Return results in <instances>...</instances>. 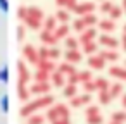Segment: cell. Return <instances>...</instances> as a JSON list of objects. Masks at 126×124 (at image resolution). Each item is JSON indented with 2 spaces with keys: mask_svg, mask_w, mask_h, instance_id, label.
<instances>
[{
  "mask_svg": "<svg viewBox=\"0 0 126 124\" xmlns=\"http://www.w3.org/2000/svg\"><path fill=\"white\" fill-rule=\"evenodd\" d=\"M17 95H19V100L23 103L30 102V96H31V91L28 86H23V84H17Z\"/></svg>",
  "mask_w": 126,
  "mask_h": 124,
  "instance_id": "d4e9b609",
  "label": "cell"
},
{
  "mask_svg": "<svg viewBox=\"0 0 126 124\" xmlns=\"http://www.w3.org/2000/svg\"><path fill=\"white\" fill-rule=\"evenodd\" d=\"M93 40H97V28H86L83 33H79V38H78L79 45H85Z\"/></svg>",
  "mask_w": 126,
  "mask_h": 124,
  "instance_id": "8fae6325",
  "label": "cell"
},
{
  "mask_svg": "<svg viewBox=\"0 0 126 124\" xmlns=\"http://www.w3.org/2000/svg\"><path fill=\"white\" fill-rule=\"evenodd\" d=\"M124 67H126V60H124Z\"/></svg>",
  "mask_w": 126,
  "mask_h": 124,
  "instance_id": "91938a15",
  "label": "cell"
},
{
  "mask_svg": "<svg viewBox=\"0 0 126 124\" xmlns=\"http://www.w3.org/2000/svg\"><path fill=\"white\" fill-rule=\"evenodd\" d=\"M121 7H123V12H124V16H126V0H123V2H121Z\"/></svg>",
  "mask_w": 126,
  "mask_h": 124,
  "instance_id": "11a10c76",
  "label": "cell"
},
{
  "mask_svg": "<svg viewBox=\"0 0 126 124\" xmlns=\"http://www.w3.org/2000/svg\"><path fill=\"white\" fill-rule=\"evenodd\" d=\"M28 16L33 17V19H38V21H42V23H43V19H45V12H43L40 7H36V5H30V7H28Z\"/></svg>",
  "mask_w": 126,
  "mask_h": 124,
  "instance_id": "e0dca14e",
  "label": "cell"
},
{
  "mask_svg": "<svg viewBox=\"0 0 126 124\" xmlns=\"http://www.w3.org/2000/svg\"><path fill=\"white\" fill-rule=\"evenodd\" d=\"M0 105H2V112H7V109H9V102H7V96H2V100H0Z\"/></svg>",
  "mask_w": 126,
  "mask_h": 124,
  "instance_id": "c3c4849f",
  "label": "cell"
},
{
  "mask_svg": "<svg viewBox=\"0 0 126 124\" xmlns=\"http://www.w3.org/2000/svg\"><path fill=\"white\" fill-rule=\"evenodd\" d=\"M123 33H126V24H124V29H123Z\"/></svg>",
  "mask_w": 126,
  "mask_h": 124,
  "instance_id": "6f0895ef",
  "label": "cell"
},
{
  "mask_svg": "<svg viewBox=\"0 0 126 124\" xmlns=\"http://www.w3.org/2000/svg\"><path fill=\"white\" fill-rule=\"evenodd\" d=\"M109 71V76L110 78H116L119 81H126V67H119V66H110Z\"/></svg>",
  "mask_w": 126,
  "mask_h": 124,
  "instance_id": "5bb4252c",
  "label": "cell"
},
{
  "mask_svg": "<svg viewBox=\"0 0 126 124\" xmlns=\"http://www.w3.org/2000/svg\"><path fill=\"white\" fill-rule=\"evenodd\" d=\"M76 5H78V0H66V5H64V9H67L69 12H73Z\"/></svg>",
  "mask_w": 126,
  "mask_h": 124,
  "instance_id": "f6af8a7d",
  "label": "cell"
},
{
  "mask_svg": "<svg viewBox=\"0 0 126 124\" xmlns=\"http://www.w3.org/2000/svg\"><path fill=\"white\" fill-rule=\"evenodd\" d=\"M86 124H104V117L100 114L92 115V117H86Z\"/></svg>",
  "mask_w": 126,
  "mask_h": 124,
  "instance_id": "b9f144b4",
  "label": "cell"
},
{
  "mask_svg": "<svg viewBox=\"0 0 126 124\" xmlns=\"http://www.w3.org/2000/svg\"><path fill=\"white\" fill-rule=\"evenodd\" d=\"M69 24H57V28H55V31H54V35L59 38V40H64V38H67L69 36Z\"/></svg>",
  "mask_w": 126,
  "mask_h": 124,
  "instance_id": "ffe728a7",
  "label": "cell"
},
{
  "mask_svg": "<svg viewBox=\"0 0 126 124\" xmlns=\"http://www.w3.org/2000/svg\"><path fill=\"white\" fill-rule=\"evenodd\" d=\"M123 14H124V12H123V7L114 4V5H112V9L109 11V14H107V16H109V19L117 21V19H121V17H123Z\"/></svg>",
  "mask_w": 126,
  "mask_h": 124,
  "instance_id": "4316f807",
  "label": "cell"
},
{
  "mask_svg": "<svg viewBox=\"0 0 126 124\" xmlns=\"http://www.w3.org/2000/svg\"><path fill=\"white\" fill-rule=\"evenodd\" d=\"M50 90H52V84H50L48 81H43V83L35 81V83L30 86V91H31V95H35V96L48 95V93H50Z\"/></svg>",
  "mask_w": 126,
  "mask_h": 124,
  "instance_id": "277c9868",
  "label": "cell"
},
{
  "mask_svg": "<svg viewBox=\"0 0 126 124\" xmlns=\"http://www.w3.org/2000/svg\"><path fill=\"white\" fill-rule=\"evenodd\" d=\"M55 103V98L48 93V95H42V96H36L35 100H30L26 102L23 107H21V117H30L31 114H35L36 110L40 109H48L50 105Z\"/></svg>",
  "mask_w": 126,
  "mask_h": 124,
  "instance_id": "6da1fadb",
  "label": "cell"
},
{
  "mask_svg": "<svg viewBox=\"0 0 126 124\" xmlns=\"http://www.w3.org/2000/svg\"><path fill=\"white\" fill-rule=\"evenodd\" d=\"M81 47H83V54L85 55H95L97 50H98V41L93 40V41H88V43H85Z\"/></svg>",
  "mask_w": 126,
  "mask_h": 124,
  "instance_id": "44dd1931",
  "label": "cell"
},
{
  "mask_svg": "<svg viewBox=\"0 0 126 124\" xmlns=\"http://www.w3.org/2000/svg\"><path fill=\"white\" fill-rule=\"evenodd\" d=\"M50 124H71V117H64V119H55Z\"/></svg>",
  "mask_w": 126,
  "mask_h": 124,
  "instance_id": "7dc6e473",
  "label": "cell"
},
{
  "mask_svg": "<svg viewBox=\"0 0 126 124\" xmlns=\"http://www.w3.org/2000/svg\"><path fill=\"white\" fill-rule=\"evenodd\" d=\"M24 35H26V26H24V24H21V26L17 28V40H19V41H23V40H24Z\"/></svg>",
  "mask_w": 126,
  "mask_h": 124,
  "instance_id": "bcb514c9",
  "label": "cell"
},
{
  "mask_svg": "<svg viewBox=\"0 0 126 124\" xmlns=\"http://www.w3.org/2000/svg\"><path fill=\"white\" fill-rule=\"evenodd\" d=\"M40 41H42L45 47H57V43H59L61 40L54 35V31L42 29V33H40Z\"/></svg>",
  "mask_w": 126,
  "mask_h": 124,
  "instance_id": "8992f818",
  "label": "cell"
},
{
  "mask_svg": "<svg viewBox=\"0 0 126 124\" xmlns=\"http://www.w3.org/2000/svg\"><path fill=\"white\" fill-rule=\"evenodd\" d=\"M90 79H93L92 71H78V81H79L81 84L86 83V81H90Z\"/></svg>",
  "mask_w": 126,
  "mask_h": 124,
  "instance_id": "8d00e7d4",
  "label": "cell"
},
{
  "mask_svg": "<svg viewBox=\"0 0 126 124\" xmlns=\"http://www.w3.org/2000/svg\"><path fill=\"white\" fill-rule=\"evenodd\" d=\"M0 79H2V71H0Z\"/></svg>",
  "mask_w": 126,
  "mask_h": 124,
  "instance_id": "680465c9",
  "label": "cell"
},
{
  "mask_svg": "<svg viewBox=\"0 0 126 124\" xmlns=\"http://www.w3.org/2000/svg\"><path fill=\"white\" fill-rule=\"evenodd\" d=\"M38 59L40 60H48V47H40L38 48Z\"/></svg>",
  "mask_w": 126,
  "mask_h": 124,
  "instance_id": "7bdbcfd3",
  "label": "cell"
},
{
  "mask_svg": "<svg viewBox=\"0 0 126 124\" xmlns=\"http://www.w3.org/2000/svg\"><path fill=\"white\" fill-rule=\"evenodd\" d=\"M55 19H57V23L59 24H67L69 23V19H71V14H69V11L67 9H59L57 12H55Z\"/></svg>",
  "mask_w": 126,
  "mask_h": 124,
  "instance_id": "ac0fdd59",
  "label": "cell"
},
{
  "mask_svg": "<svg viewBox=\"0 0 126 124\" xmlns=\"http://www.w3.org/2000/svg\"><path fill=\"white\" fill-rule=\"evenodd\" d=\"M62 95H64L66 98L76 96V95H78V84H69V83H66V84L62 86Z\"/></svg>",
  "mask_w": 126,
  "mask_h": 124,
  "instance_id": "cb8c5ba5",
  "label": "cell"
},
{
  "mask_svg": "<svg viewBox=\"0 0 126 124\" xmlns=\"http://www.w3.org/2000/svg\"><path fill=\"white\" fill-rule=\"evenodd\" d=\"M23 57H24V60L28 62V64H33V66H36L38 64V48H35L33 45H24V48H23Z\"/></svg>",
  "mask_w": 126,
  "mask_h": 124,
  "instance_id": "5b68a950",
  "label": "cell"
},
{
  "mask_svg": "<svg viewBox=\"0 0 126 124\" xmlns=\"http://www.w3.org/2000/svg\"><path fill=\"white\" fill-rule=\"evenodd\" d=\"M109 93H110L112 100H114V98H117V96H121V95L124 93L123 83H110V86H109Z\"/></svg>",
  "mask_w": 126,
  "mask_h": 124,
  "instance_id": "603a6c76",
  "label": "cell"
},
{
  "mask_svg": "<svg viewBox=\"0 0 126 124\" xmlns=\"http://www.w3.org/2000/svg\"><path fill=\"white\" fill-rule=\"evenodd\" d=\"M50 84L55 86V88H62L66 84V76L59 69H55L54 72H50Z\"/></svg>",
  "mask_w": 126,
  "mask_h": 124,
  "instance_id": "7c38bea8",
  "label": "cell"
},
{
  "mask_svg": "<svg viewBox=\"0 0 126 124\" xmlns=\"http://www.w3.org/2000/svg\"><path fill=\"white\" fill-rule=\"evenodd\" d=\"M36 67H38V69H43V71H47V72H54V71L57 69V67H55V62L50 60V59H48V60H40V62L36 64Z\"/></svg>",
  "mask_w": 126,
  "mask_h": 124,
  "instance_id": "83f0119b",
  "label": "cell"
},
{
  "mask_svg": "<svg viewBox=\"0 0 126 124\" xmlns=\"http://www.w3.org/2000/svg\"><path fill=\"white\" fill-rule=\"evenodd\" d=\"M0 11H2V12H7V11H9V4H7V0H0Z\"/></svg>",
  "mask_w": 126,
  "mask_h": 124,
  "instance_id": "681fc988",
  "label": "cell"
},
{
  "mask_svg": "<svg viewBox=\"0 0 126 124\" xmlns=\"http://www.w3.org/2000/svg\"><path fill=\"white\" fill-rule=\"evenodd\" d=\"M98 29L102 31V33H107V35H110L114 29H116V21H112V19H100L98 21Z\"/></svg>",
  "mask_w": 126,
  "mask_h": 124,
  "instance_id": "4fadbf2b",
  "label": "cell"
},
{
  "mask_svg": "<svg viewBox=\"0 0 126 124\" xmlns=\"http://www.w3.org/2000/svg\"><path fill=\"white\" fill-rule=\"evenodd\" d=\"M98 45H102L104 48H117L119 47V41L114 38V36H110V35H107V33H104V35H100L98 36Z\"/></svg>",
  "mask_w": 126,
  "mask_h": 124,
  "instance_id": "ba28073f",
  "label": "cell"
},
{
  "mask_svg": "<svg viewBox=\"0 0 126 124\" xmlns=\"http://www.w3.org/2000/svg\"><path fill=\"white\" fill-rule=\"evenodd\" d=\"M57 69H59V71H61V72L66 76V78H67V76H71V74H74V72H78V71H76V67H74V64L66 62V60H64V62H62V64H61Z\"/></svg>",
  "mask_w": 126,
  "mask_h": 124,
  "instance_id": "7402d4cb",
  "label": "cell"
},
{
  "mask_svg": "<svg viewBox=\"0 0 126 124\" xmlns=\"http://www.w3.org/2000/svg\"><path fill=\"white\" fill-rule=\"evenodd\" d=\"M97 93H98V102H100V105H109V103L112 102V96H110L109 90H107V91H97Z\"/></svg>",
  "mask_w": 126,
  "mask_h": 124,
  "instance_id": "d590c367",
  "label": "cell"
},
{
  "mask_svg": "<svg viewBox=\"0 0 126 124\" xmlns=\"http://www.w3.org/2000/svg\"><path fill=\"white\" fill-rule=\"evenodd\" d=\"M35 81H38V83L50 81V72H47V71H43V69H38V67H36V72H35Z\"/></svg>",
  "mask_w": 126,
  "mask_h": 124,
  "instance_id": "d6a6232c",
  "label": "cell"
},
{
  "mask_svg": "<svg viewBox=\"0 0 126 124\" xmlns=\"http://www.w3.org/2000/svg\"><path fill=\"white\" fill-rule=\"evenodd\" d=\"M71 107L69 105H66V103H54V105H50L48 109H47V119L52 122V121H55V119H64V117H71V110H69Z\"/></svg>",
  "mask_w": 126,
  "mask_h": 124,
  "instance_id": "7a4b0ae2",
  "label": "cell"
},
{
  "mask_svg": "<svg viewBox=\"0 0 126 124\" xmlns=\"http://www.w3.org/2000/svg\"><path fill=\"white\" fill-rule=\"evenodd\" d=\"M121 105H123V109L126 110V93H123V95H121Z\"/></svg>",
  "mask_w": 126,
  "mask_h": 124,
  "instance_id": "f5cc1de1",
  "label": "cell"
},
{
  "mask_svg": "<svg viewBox=\"0 0 126 124\" xmlns=\"http://www.w3.org/2000/svg\"><path fill=\"white\" fill-rule=\"evenodd\" d=\"M100 2H102V0H100Z\"/></svg>",
  "mask_w": 126,
  "mask_h": 124,
  "instance_id": "94428289",
  "label": "cell"
},
{
  "mask_svg": "<svg viewBox=\"0 0 126 124\" xmlns=\"http://www.w3.org/2000/svg\"><path fill=\"white\" fill-rule=\"evenodd\" d=\"M97 114H100V109H98V105H86V109H85V117H92V115H97Z\"/></svg>",
  "mask_w": 126,
  "mask_h": 124,
  "instance_id": "f35d334b",
  "label": "cell"
},
{
  "mask_svg": "<svg viewBox=\"0 0 126 124\" xmlns=\"http://www.w3.org/2000/svg\"><path fill=\"white\" fill-rule=\"evenodd\" d=\"M23 23H24L26 29H33V31H38V29L43 26V23H42V21H38V19H33V17H30V16H26V19H24Z\"/></svg>",
  "mask_w": 126,
  "mask_h": 124,
  "instance_id": "d6986e66",
  "label": "cell"
},
{
  "mask_svg": "<svg viewBox=\"0 0 126 124\" xmlns=\"http://www.w3.org/2000/svg\"><path fill=\"white\" fill-rule=\"evenodd\" d=\"M109 124H121V122H116V121H110Z\"/></svg>",
  "mask_w": 126,
  "mask_h": 124,
  "instance_id": "9f6ffc18",
  "label": "cell"
},
{
  "mask_svg": "<svg viewBox=\"0 0 126 124\" xmlns=\"http://www.w3.org/2000/svg\"><path fill=\"white\" fill-rule=\"evenodd\" d=\"M71 29H74L76 33H83L86 29V24L83 23V17H76L73 21V24H71Z\"/></svg>",
  "mask_w": 126,
  "mask_h": 124,
  "instance_id": "1f68e13d",
  "label": "cell"
},
{
  "mask_svg": "<svg viewBox=\"0 0 126 124\" xmlns=\"http://www.w3.org/2000/svg\"><path fill=\"white\" fill-rule=\"evenodd\" d=\"M17 67H19V84L28 86V83L31 81V74H30V71H28V67H26L24 60H19Z\"/></svg>",
  "mask_w": 126,
  "mask_h": 124,
  "instance_id": "30bf717a",
  "label": "cell"
},
{
  "mask_svg": "<svg viewBox=\"0 0 126 124\" xmlns=\"http://www.w3.org/2000/svg\"><path fill=\"white\" fill-rule=\"evenodd\" d=\"M110 121H116V122H121L124 124L126 122V110H116L110 114Z\"/></svg>",
  "mask_w": 126,
  "mask_h": 124,
  "instance_id": "836d02e7",
  "label": "cell"
},
{
  "mask_svg": "<svg viewBox=\"0 0 126 124\" xmlns=\"http://www.w3.org/2000/svg\"><path fill=\"white\" fill-rule=\"evenodd\" d=\"M95 86H97V91H107L110 86V81L107 78H95Z\"/></svg>",
  "mask_w": 126,
  "mask_h": 124,
  "instance_id": "f1b7e54d",
  "label": "cell"
},
{
  "mask_svg": "<svg viewBox=\"0 0 126 124\" xmlns=\"http://www.w3.org/2000/svg\"><path fill=\"white\" fill-rule=\"evenodd\" d=\"M92 102V95L90 93H83V95H76L73 98H69V107L78 109V107H85Z\"/></svg>",
  "mask_w": 126,
  "mask_h": 124,
  "instance_id": "52a82bcc",
  "label": "cell"
},
{
  "mask_svg": "<svg viewBox=\"0 0 126 124\" xmlns=\"http://www.w3.org/2000/svg\"><path fill=\"white\" fill-rule=\"evenodd\" d=\"M64 47H66V50H76V48H79V41L74 36H67V38H64Z\"/></svg>",
  "mask_w": 126,
  "mask_h": 124,
  "instance_id": "f546056e",
  "label": "cell"
},
{
  "mask_svg": "<svg viewBox=\"0 0 126 124\" xmlns=\"http://www.w3.org/2000/svg\"><path fill=\"white\" fill-rule=\"evenodd\" d=\"M55 5H57L59 9H62V7L66 5V0H55Z\"/></svg>",
  "mask_w": 126,
  "mask_h": 124,
  "instance_id": "db71d44e",
  "label": "cell"
},
{
  "mask_svg": "<svg viewBox=\"0 0 126 124\" xmlns=\"http://www.w3.org/2000/svg\"><path fill=\"white\" fill-rule=\"evenodd\" d=\"M88 66H90V69H93V71H102V69H105V60L100 57V54L88 55Z\"/></svg>",
  "mask_w": 126,
  "mask_h": 124,
  "instance_id": "9c48e42d",
  "label": "cell"
},
{
  "mask_svg": "<svg viewBox=\"0 0 126 124\" xmlns=\"http://www.w3.org/2000/svg\"><path fill=\"white\" fill-rule=\"evenodd\" d=\"M95 9H97V5H95L93 2H90V0H85V2H78V5L74 7L73 14H76L78 17H83V16H86V14H93Z\"/></svg>",
  "mask_w": 126,
  "mask_h": 124,
  "instance_id": "3957f363",
  "label": "cell"
},
{
  "mask_svg": "<svg viewBox=\"0 0 126 124\" xmlns=\"http://www.w3.org/2000/svg\"><path fill=\"white\" fill-rule=\"evenodd\" d=\"M57 19H55V16H48V17H45L43 19V29H47V31H55V28H57Z\"/></svg>",
  "mask_w": 126,
  "mask_h": 124,
  "instance_id": "484cf974",
  "label": "cell"
},
{
  "mask_svg": "<svg viewBox=\"0 0 126 124\" xmlns=\"http://www.w3.org/2000/svg\"><path fill=\"white\" fill-rule=\"evenodd\" d=\"M26 16H28V7H24V5H23V7H19V9H17V17H19L21 21H24V19H26Z\"/></svg>",
  "mask_w": 126,
  "mask_h": 124,
  "instance_id": "ee69618b",
  "label": "cell"
},
{
  "mask_svg": "<svg viewBox=\"0 0 126 124\" xmlns=\"http://www.w3.org/2000/svg\"><path fill=\"white\" fill-rule=\"evenodd\" d=\"M64 59H66V62H71V64H78L81 59H83V54L76 48V50H66V54H64Z\"/></svg>",
  "mask_w": 126,
  "mask_h": 124,
  "instance_id": "9a60e30c",
  "label": "cell"
},
{
  "mask_svg": "<svg viewBox=\"0 0 126 124\" xmlns=\"http://www.w3.org/2000/svg\"><path fill=\"white\" fill-rule=\"evenodd\" d=\"M121 47H123V50L126 52V33H123V38H121Z\"/></svg>",
  "mask_w": 126,
  "mask_h": 124,
  "instance_id": "816d5d0a",
  "label": "cell"
},
{
  "mask_svg": "<svg viewBox=\"0 0 126 124\" xmlns=\"http://www.w3.org/2000/svg\"><path fill=\"white\" fill-rule=\"evenodd\" d=\"M83 90H85V93H93V91H97V86H95V79H90V81H86V83H83Z\"/></svg>",
  "mask_w": 126,
  "mask_h": 124,
  "instance_id": "60d3db41",
  "label": "cell"
},
{
  "mask_svg": "<svg viewBox=\"0 0 126 124\" xmlns=\"http://www.w3.org/2000/svg\"><path fill=\"white\" fill-rule=\"evenodd\" d=\"M7 78H9V72H7V67H4V69H2V81L5 83Z\"/></svg>",
  "mask_w": 126,
  "mask_h": 124,
  "instance_id": "f907efd6",
  "label": "cell"
},
{
  "mask_svg": "<svg viewBox=\"0 0 126 124\" xmlns=\"http://www.w3.org/2000/svg\"><path fill=\"white\" fill-rule=\"evenodd\" d=\"M45 121H47V117L42 114H36V112L28 117V124H45Z\"/></svg>",
  "mask_w": 126,
  "mask_h": 124,
  "instance_id": "e575fe53",
  "label": "cell"
},
{
  "mask_svg": "<svg viewBox=\"0 0 126 124\" xmlns=\"http://www.w3.org/2000/svg\"><path fill=\"white\" fill-rule=\"evenodd\" d=\"M61 55H62L61 48H57V47H48V59H50V60H57Z\"/></svg>",
  "mask_w": 126,
  "mask_h": 124,
  "instance_id": "ab89813d",
  "label": "cell"
},
{
  "mask_svg": "<svg viewBox=\"0 0 126 124\" xmlns=\"http://www.w3.org/2000/svg\"><path fill=\"white\" fill-rule=\"evenodd\" d=\"M100 57H102L105 62H116V60H119V54H117L114 48H105V50H102V52H100Z\"/></svg>",
  "mask_w": 126,
  "mask_h": 124,
  "instance_id": "2e32d148",
  "label": "cell"
},
{
  "mask_svg": "<svg viewBox=\"0 0 126 124\" xmlns=\"http://www.w3.org/2000/svg\"><path fill=\"white\" fill-rule=\"evenodd\" d=\"M83 23L86 24V28H95L98 24V17H97V14H86V16H83Z\"/></svg>",
  "mask_w": 126,
  "mask_h": 124,
  "instance_id": "4dcf8cb0",
  "label": "cell"
},
{
  "mask_svg": "<svg viewBox=\"0 0 126 124\" xmlns=\"http://www.w3.org/2000/svg\"><path fill=\"white\" fill-rule=\"evenodd\" d=\"M112 5H114L112 0H102L100 5H98V9H100V12H102V14H109V11L112 9Z\"/></svg>",
  "mask_w": 126,
  "mask_h": 124,
  "instance_id": "74e56055",
  "label": "cell"
}]
</instances>
